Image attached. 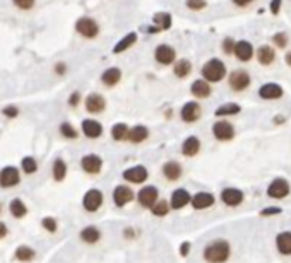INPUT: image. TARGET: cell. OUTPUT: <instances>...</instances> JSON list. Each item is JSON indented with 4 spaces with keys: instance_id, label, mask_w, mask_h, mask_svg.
I'll return each mask as SVG.
<instances>
[{
    "instance_id": "8992f818",
    "label": "cell",
    "mask_w": 291,
    "mask_h": 263,
    "mask_svg": "<svg viewBox=\"0 0 291 263\" xmlns=\"http://www.w3.org/2000/svg\"><path fill=\"white\" fill-rule=\"evenodd\" d=\"M21 183V171L15 166H5L0 169V186L2 188H14Z\"/></svg>"
},
{
    "instance_id": "c3c4849f",
    "label": "cell",
    "mask_w": 291,
    "mask_h": 263,
    "mask_svg": "<svg viewBox=\"0 0 291 263\" xmlns=\"http://www.w3.org/2000/svg\"><path fill=\"white\" fill-rule=\"evenodd\" d=\"M65 72H67L65 62H58L57 65H55V74L57 75H65Z\"/></svg>"
},
{
    "instance_id": "7dc6e473",
    "label": "cell",
    "mask_w": 291,
    "mask_h": 263,
    "mask_svg": "<svg viewBox=\"0 0 291 263\" xmlns=\"http://www.w3.org/2000/svg\"><path fill=\"white\" fill-rule=\"evenodd\" d=\"M274 41H276V45L278 46H286V43H288V39H286V34H283V33H279L274 36Z\"/></svg>"
},
{
    "instance_id": "5b68a950",
    "label": "cell",
    "mask_w": 291,
    "mask_h": 263,
    "mask_svg": "<svg viewBox=\"0 0 291 263\" xmlns=\"http://www.w3.org/2000/svg\"><path fill=\"white\" fill-rule=\"evenodd\" d=\"M122 178L125 179V181L132 183V185H142V183L149 178V171H147L146 166L135 164V166L127 167V169L122 173Z\"/></svg>"
},
{
    "instance_id": "9a60e30c",
    "label": "cell",
    "mask_w": 291,
    "mask_h": 263,
    "mask_svg": "<svg viewBox=\"0 0 291 263\" xmlns=\"http://www.w3.org/2000/svg\"><path fill=\"white\" fill-rule=\"evenodd\" d=\"M190 198H192V195H190L185 188H177L170 197V202H168L170 209H173V210L183 209V207H187L190 203Z\"/></svg>"
},
{
    "instance_id": "f5cc1de1",
    "label": "cell",
    "mask_w": 291,
    "mask_h": 263,
    "mask_svg": "<svg viewBox=\"0 0 291 263\" xmlns=\"http://www.w3.org/2000/svg\"><path fill=\"white\" fill-rule=\"evenodd\" d=\"M279 7H281V0H273V3H271V10H273V14H278Z\"/></svg>"
},
{
    "instance_id": "8fae6325",
    "label": "cell",
    "mask_w": 291,
    "mask_h": 263,
    "mask_svg": "<svg viewBox=\"0 0 291 263\" xmlns=\"http://www.w3.org/2000/svg\"><path fill=\"white\" fill-rule=\"evenodd\" d=\"M84 106H86V111L91 115H99L105 111L106 108V99L103 98L99 93H91L87 98L84 99Z\"/></svg>"
},
{
    "instance_id": "60d3db41",
    "label": "cell",
    "mask_w": 291,
    "mask_h": 263,
    "mask_svg": "<svg viewBox=\"0 0 291 263\" xmlns=\"http://www.w3.org/2000/svg\"><path fill=\"white\" fill-rule=\"evenodd\" d=\"M41 227L45 231H48V233H57L58 222H57V219H53V217H43L41 219Z\"/></svg>"
},
{
    "instance_id": "ee69618b",
    "label": "cell",
    "mask_w": 291,
    "mask_h": 263,
    "mask_svg": "<svg viewBox=\"0 0 291 263\" xmlns=\"http://www.w3.org/2000/svg\"><path fill=\"white\" fill-rule=\"evenodd\" d=\"M2 113H3V117H7V118H15L19 115V110L17 108H15V105H9V106H5L2 110Z\"/></svg>"
},
{
    "instance_id": "6da1fadb",
    "label": "cell",
    "mask_w": 291,
    "mask_h": 263,
    "mask_svg": "<svg viewBox=\"0 0 291 263\" xmlns=\"http://www.w3.org/2000/svg\"><path fill=\"white\" fill-rule=\"evenodd\" d=\"M231 248L226 239H214L209 245H206L202 257L207 263H225L230 258Z\"/></svg>"
},
{
    "instance_id": "d6a6232c",
    "label": "cell",
    "mask_w": 291,
    "mask_h": 263,
    "mask_svg": "<svg viewBox=\"0 0 291 263\" xmlns=\"http://www.w3.org/2000/svg\"><path fill=\"white\" fill-rule=\"evenodd\" d=\"M276 246L279 250V253L283 255H291V233H281L278 234L276 238Z\"/></svg>"
},
{
    "instance_id": "5bb4252c",
    "label": "cell",
    "mask_w": 291,
    "mask_h": 263,
    "mask_svg": "<svg viewBox=\"0 0 291 263\" xmlns=\"http://www.w3.org/2000/svg\"><path fill=\"white\" fill-rule=\"evenodd\" d=\"M81 132L87 138H99L103 135V125L98 120L86 118V120H82V123H81Z\"/></svg>"
},
{
    "instance_id": "db71d44e",
    "label": "cell",
    "mask_w": 291,
    "mask_h": 263,
    "mask_svg": "<svg viewBox=\"0 0 291 263\" xmlns=\"http://www.w3.org/2000/svg\"><path fill=\"white\" fill-rule=\"evenodd\" d=\"M237 5H240V7H245V5H249L250 2H254V0H233Z\"/></svg>"
},
{
    "instance_id": "7402d4cb",
    "label": "cell",
    "mask_w": 291,
    "mask_h": 263,
    "mask_svg": "<svg viewBox=\"0 0 291 263\" xmlns=\"http://www.w3.org/2000/svg\"><path fill=\"white\" fill-rule=\"evenodd\" d=\"M221 200L230 207H237L243 202V193L237 188H225L221 191Z\"/></svg>"
},
{
    "instance_id": "74e56055",
    "label": "cell",
    "mask_w": 291,
    "mask_h": 263,
    "mask_svg": "<svg viewBox=\"0 0 291 263\" xmlns=\"http://www.w3.org/2000/svg\"><path fill=\"white\" fill-rule=\"evenodd\" d=\"M21 171L24 174H34L38 171V162L34 157H31V155H26V157H22L21 161Z\"/></svg>"
},
{
    "instance_id": "1f68e13d",
    "label": "cell",
    "mask_w": 291,
    "mask_h": 263,
    "mask_svg": "<svg viewBox=\"0 0 291 263\" xmlns=\"http://www.w3.org/2000/svg\"><path fill=\"white\" fill-rule=\"evenodd\" d=\"M14 257H15V260H17V262L27 263V262H33L34 260V257H36V251H34L33 248H29V246L22 245V246H19V248L15 250Z\"/></svg>"
},
{
    "instance_id": "484cf974",
    "label": "cell",
    "mask_w": 291,
    "mask_h": 263,
    "mask_svg": "<svg viewBox=\"0 0 291 263\" xmlns=\"http://www.w3.org/2000/svg\"><path fill=\"white\" fill-rule=\"evenodd\" d=\"M190 93H192L195 98L204 99L211 96V86L209 82L204 81V79H199V81H194L192 86H190Z\"/></svg>"
},
{
    "instance_id": "8d00e7d4",
    "label": "cell",
    "mask_w": 291,
    "mask_h": 263,
    "mask_svg": "<svg viewBox=\"0 0 291 263\" xmlns=\"http://www.w3.org/2000/svg\"><path fill=\"white\" fill-rule=\"evenodd\" d=\"M257 58L262 65H269V63H273V60H274V50L269 46H261L257 50Z\"/></svg>"
},
{
    "instance_id": "7c38bea8",
    "label": "cell",
    "mask_w": 291,
    "mask_h": 263,
    "mask_svg": "<svg viewBox=\"0 0 291 263\" xmlns=\"http://www.w3.org/2000/svg\"><path fill=\"white\" fill-rule=\"evenodd\" d=\"M213 133L218 140L221 142H226V140H231L235 137V129L230 122H225V120H219L213 125Z\"/></svg>"
},
{
    "instance_id": "f35d334b",
    "label": "cell",
    "mask_w": 291,
    "mask_h": 263,
    "mask_svg": "<svg viewBox=\"0 0 291 263\" xmlns=\"http://www.w3.org/2000/svg\"><path fill=\"white\" fill-rule=\"evenodd\" d=\"M151 214L156 215V217H165V215L170 214V203L166 200H156L153 207H151Z\"/></svg>"
},
{
    "instance_id": "b9f144b4",
    "label": "cell",
    "mask_w": 291,
    "mask_h": 263,
    "mask_svg": "<svg viewBox=\"0 0 291 263\" xmlns=\"http://www.w3.org/2000/svg\"><path fill=\"white\" fill-rule=\"evenodd\" d=\"M12 3L19 10H31L36 3V0H12Z\"/></svg>"
},
{
    "instance_id": "f907efd6",
    "label": "cell",
    "mask_w": 291,
    "mask_h": 263,
    "mask_svg": "<svg viewBox=\"0 0 291 263\" xmlns=\"http://www.w3.org/2000/svg\"><path fill=\"white\" fill-rule=\"evenodd\" d=\"M189 251H190V243L189 241H183L182 245H180V255H182V257H187V255H189Z\"/></svg>"
},
{
    "instance_id": "ba28073f",
    "label": "cell",
    "mask_w": 291,
    "mask_h": 263,
    "mask_svg": "<svg viewBox=\"0 0 291 263\" xmlns=\"http://www.w3.org/2000/svg\"><path fill=\"white\" fill-rule=\"evenodd\" d=\"M103 167V159L98 154H86L81 157V169L87 174H99Z\"/></svg>"
},
{
    "instance_id": "44dd1931",
    "label": "cell",
    "mask_w": 291,
    "mask_h": 263,
    "mask_svg": "<svg viewBox=\"0 0 291 263\" xmlns=\"http://www.w3.org/2000/svg\"><path fill=\"white\" fill-rule=\"evenodd\" d=\"M147 137H149V129L146 125H135L129 129V133H127V140L132 143H142L147 140Z\"/></svg>"
},
{
    "instance_id": "7a4b0ae2",
    "label": "cell",
    "mask_w": 291,
    "mask_h": 263,
    "mask_svg": "<svg viewBox=\"0 0 291 263\" xmlns=\"http://www.w3.org/2000/svg\"><path fill=\"white\" fill-rule=\"evenodd\" d=\"M225 75H226V67H225V63L218 58L209 60V62H206L204 67H202V77H204V81L207 82H219Z\"/></svg>"
},
{
    "instance_id": "9f6ffc18",
    "label": "cell",
    "mask_w": 291,
    "mask_h": 263,
    "mask_svg": "<svg viewBox=\"0 0 291 263\" xmlns=\"http://www.w3.org/2000/svg\"><path fill=\"white\" fill-rule=\"evenodd\" d=\"M286 62H288V65H291V51L286 55Z\"/></svg>"
},
{
    "instance_id": "2e32d148",
    "label": "cell",
    "mask_w": 291,
    "mask_h": 263,
    "mask_svg": "<svg viewBox=\"0 0 291 263\" xmlns=\"http://www.w3.org/2000/svg\"><path fill=\"white\" fill-rule=\"evenodd\" d=\"M250 84V75L245 70H235L230 75V86L233 91H243Z\"/></svg>"
},
{
    "instance_id": "681fc988",
    "label": "cell",
    "mask_w": 291,
    "mask_h": 263,
    "mask_svg": "<svg viewBox=\"0 0 291 263\" xmlns=\"http://www.w3.org/2000/svg\"><path fill=\"white\" fill-rule=\"evenodd\" d=\"M276 214H281V209H279V207H269V209L262 210V215H276Z\"/></svg>"
},
{
    "instance_id": "f6af8a7d",
    "label": "cell",
    "mask_w": 291,
    "mask_h": 263,
    "mask_svg": "<svg viewBox=\"0 0 291 263\" xmlns=\"http://www.w3.org/2000/svg\"><path fill=\"white\" fill-rule=\"evenodd\" d=\"M223 50H225V53H233L235 50V41L231 38H226L225 41H223Z\"/></svg>"
},
{
    "instance_id": "52a82bcc",
    "label": "cell",
    "mask_w": 291,
    "mask_h": 263,
    "mask_svg": "<svg viewBox=\"0 0 291 263\" xmlns=\"http://www.w3.org/2000/svg\"><path fill=\"white\" fill-rule=\"evenodd\" d=\"M156 200H159V191L156 186L153 185H146L142 186L141 190H139L137 193V202L141 207H144V209H151V207L156 203Z\"/></svg>"
},
{
    "instance_id": "d4e9b609",
    "label": "cell",
    "mask_w": 291,
    "mask_h": 263,
    "mask_svg": "<svg viewBox=\"0 0 291 263\" xmlns=\"http://www.w3.org/2000/svg\"><path fill=\"white\" fill-rule=\"evenodd\" d=\"M233 53L237 55V58L242 60V62H249L254 55V48L249 41H238V43H235Z\"/></svg>"
},
{
    "instance_id": "816d5d0a",
    "label": "cell",
    "mask_w": 291,
    "mask_h": 263,
    "mask_svg": "<svg viewBox=\"0 0 291 263\" xmlns=\"http://www.w3.org/2000/svg\"><path fill=\"white\" fill-rule=\"evenodd\" d=\"M9 234V229H7V226H5V222H2L0 221V239H3Z\"/></svg>"
},
{
    "instance_id": "277c9868",
    "label": "cell",
    "mask_w": 291,
    "mask_h": 263,
    "mask_svg": "<svg viewBox=\"0 0 291 263\" xmlns=\"http://www.w3.org/2000/svg\"><path fill=\"white\" fill-rule=\"evenodd\" d=\"M103 200H105V195H103L101 190L98 188H91L87 190L82 197V207H84L86 212H98L103 205Z\"/></svg>"
},
{
    "instance_id": "d6986e66",
    "label": "cell",
    "mask_w": 291,
    "mask_h": 263,
    "mask_svg": "<svg viewBox=\"0 0 291 263\" xmlns=\"http://www.w3.org/2000/svg\"><path fill=\"white\" fill-rule=\"evenodd\" d=\"M161 173L168 181H177V179H180L183 169H182V164L178 161H168L163 164Z\"/></svg>"
},
{
    "instance_id": "f546056e",
    "label": "cell",
    "mask_w": 291,
    "mask_h": 263,
    "mask_svg": "<svg viewBox=\"0 0 291 263\" xmlns=\"http://www.w3.org/2000/svg\"><path fill=\"white\" fill-rule=\"evenodd\" d=\"M259 94H261V98H264V99H278L283 96V89L278 86V84H266V86L261 87Z\"/></svg>"
},
{
    "instance_id": "6f0895ef",
    "label": "cell",
    "mask_w": 291,
    "mask_h": 263,
    "mask_svg": "<svg viewBox=\"0 0 291 263\" xmlns=\"http://www.w3.org/2000/svg\"><path fill=\"white\" fill-rule=\"evenodd\" d=\"M0 212H2V205H0Z\"/></svg>"
},
{
    "instance_id": "cb8c5ba5",
    "label": "cell",
    "mask_w": 291,
    "mask_h": 263,
    "mask_svg": "<svg viewBox=\"0 0 291 263\" xmlns=\"http://www.w3.org/2000/svg\"><path fill=\"white\" fill-rule=\"evenodd\" d=\"M199 150H201V140H199L197 137H194V135H190V137H187L185 140L182 143V154L187 155V157H194V155L199 154Z\"/></svg>"
},
{
    "instance_id": "11a10c76",
    "label": "cell",
    "mask_w": 291,
    "mask_h": 263,
    "mask_svg": "<svg viewBox=\"0 0 291 263\" xmlns=\"http://www.w3.org/2000/svg\"><path fill=\"white\" fill-rule=\"evenodd\" d=\"M123 236H125V238H132V236H134V231H132V229L123 231Z\"/></svg>"
},
{
    "instance_id": "d590c367",
    "label": "cell",
    "mask_w": 291,
    "mask_h": 263,
    "mask_svg": "<svg viewBox=\"0 0 291 263\" xmlns=\"http://www.w3.org/2000/svg\"><path fill=\"white\" fill-rule=\"evenodd\" d=\"M58 132H60V135H62L63 138H69V140H75V138L79 137V132L75 130V127L70 125L69 122L60 123V127H58Z\"/></svg>"
},
{
    "instance_id": "4dcf8cb0",
    "label": "cell",
    "mask_w": 291,
    "mask_h": 263,
    "mask_svg": "<svg viewBox=\"0 0 291 263\" xmlns=\"http://www.w3.org/2000/svg\"><path fill=\"white\" fill-rule=\"evenodd\" d=\"M153 26L156 27L158 31H165L171 27V15L168 12H158V14L153 15Z\"/></svg>"
},
{
    "instance_id": "7bdbcfd3",
    "label": "cell",
    "mask_w": 291,
    "mask_h": 263,
    "mask_svg": "<svg viewBox=\"0 0 291 263\" xmlns=\"http://www.w3.org/2000/svg\"><path fill=\"white\" fill-rule=\"evenodd\" d=\"M185 5L189 7L190 10H202V9H206L207 2L206 0H187Z\"/></svg>"
},
{
    "instance_id": "ac0fdd59",
    "label": "cell",
    "mask_w": 291,
    "mask_h": 263,
    "mask_svg": "<svg viewBox=\"0 0 291 263\" xmlns=\"http://www.w3.org/2000/svg\"><path fill=\"white\" fill-rule=\"evenodd\" d=\"M190 203L195 210H204V209H209V207L214 205V195L213 193H207V191H199L195 193L192 198H190Z\"/></svg>"
},
{
    "instance_id": "4316f807",
    "label": "cell",
    "mask_w": 291,
    "mask_h": 263,
    "mask_svg": "<svg viewBox=\"0 0 291 263\" xmlns=\"http://www.w3.org/2000/svg\"><path fill=\"white\" fill-rule=\"evenodd\" d=\"M135 43H137V33H129L125 34L122 39H118L117 45L113 46V53L115 55H120L123 51H127L130 46H134Z\"/></svg>"
},
{
    "instance_id": "e575fe53",
    "label": "cell",
    "mask_w": 291,
    "mask_h": 263,
    "mask_svg": "<svg viewBox=\"0 0 291 263\" xmlns=\"http://www.w3.org/2000/svg\"><path fill=\"white\" fill-rule=\"evenodd\" d=\"M129 125H125V123H115L113 127H111V138L117 142H122V140H127V133H129Z\"/></svg>"
},
{
    "instance_id": "f1b7e54d",
    "label": "cell",
    "mask_w": 291,
    "mask_h": 263,
    "mask_svg": "<svg viewBox=\"0 0 291 263\" xmlns=\"http://www.w3.org/2000/svg\"><path fill=\"white\" fill-rule=\"evenodd\" d=\"M9 212L15 219H22L27 215V207L21 198H14V200H10L9 203Z\"/></svg>"
},
{
    "instance_id": "ffe728a7",
    "label": "cell",
    "mask_w": 291,
    "mask_h": 263,
    "mask_svg": "<svg viewBox=\"0 0 291 263\" xmlns=\"http://www.w3.org/2000/svg\"><path fill=\"white\" fill-rule=\"evenodd\" d=\"M99 79H101V84L105 87H115L122 81V70L118 69V67H108V69L103 72Z\"/></svg>"
},
{
    "instance_id": "9c48e42d",
    "label": "cell",
    "mask_w": 291,
    "mask_h": 263,
    "mask_svg": "<svg viewBox=\"0 0 291 263\" xmlns=\"http://www.w3.org/2000/svg\"><path fill=\"white\" fill-rule=\"evenodd\" d=\"M154 60L161 65H171L177 60V51H175L173 46L170 45H158L156 50H154Z\"/></svg>"
},
{
    "instance_id": "ab89813d",
    "label": "cell",
    "mask_w": 291,
    "mask_h": 263,
    "mask_svg": "<svg viewBox=\"0 0 291 263\" xmlns=\"http://www.w3.org/2000/svg\"><path fill=\"white\" fill-rule=\"evenodd\" d=\"M240 113V106L235 105V103H228V105H223L216 110V117H230V115Z\"/></svg>"
},
{
    "instance_id": "30bf717a",
    "label": "cell",
    "mask_w": 291,
    "mask_h": 263,
    "mask_svg": "<svg viewBox=\"0 0 291 263\" xmlns=\"http://www.w3.org/2000/svg\"><path fill=\"white\" fill-rule=\"evenodd\" d=\"M134 200V191L130 186L127 185H117L113 190V203L118 207V209H122V207L129 205L130 202Z\"/></svg>"
},
{
    "instance_id": "4fadbf2b",
    "label": "cell",
    "mask_w": 291,
    "mask_h": 263,
    "mask_svg": "<svg viewBox=\"0 0 291 263\" xmlns=\"http://www.w3.org/2000/svg\"><path fill=\"white\" fill-rule=\"evenodd\" d=\"M201 115H202L201 105H199V103H195V101L185 103V105L182 106V110H180V117H182V120L185 123L197 122V120L201 118Z\"/></svg>"
},
{
    "instance_id": "e0dca14e",
    "label": "cell",
    "mask_w": 291,
    "mask_h": 263,
    "mask_svg": "<svg viewBox=\"0 0 291 263\" xmlns=\"http://www.w3.org/2000/svg\"><path fill=\"white\" fill-rule=\"evenodd\" d=\"M288 193H290V185H288V181L283 178L274 179L269 185V188H267V195L273 198H285Z\"/></svg>"
},
{
    "instance_id": "603a6c76",
    "label": "cell",
    "mask_w": 291,
    "mask_h": 263,
    "mask_svg": "<svg viewBox=\"0 0 291 263\" xmlns=\"http://www.w3.org/2000/svg\"><path fill=\"white\" fill-rule=\"evenodd\" d=\"M79 238L86 245H96V243H99V239H101V231L96 226H87L79 233Z\"/></svg>"
},
{
    "instance_id": "3957f363",
    "label": "cell",
    "mask_w": 291,
    "mask_h": 263,
    "mask_svg": "<svg viewBox=\"0 0 291 263\" xmlns=\"http://www.w3.org/2000/svg\"><path fill=\"white\" fill-rule=\"evenodd\" d=\"M75 31L86 39H94L99 34V24L93 17H79L75 21Z\"/></svg>"
},
{
    "instance_id": "836d02e7",
    "label": "cell",
    "mask_w": 291,
    "mask_h": 263,
    "mask_svg": "<svg viewBox=\"0 0 291 263\" xmlns=\"http://www.w3.org/2000/svg\"><path fill=\"white\" fill-rule=\"evenodd\" d=\"M192 72V63L189 62V60H185V58H182V60H178V62H175V65H173V74L177 75L178 79H185L187 75Z\"/></svg>"
},
{
    "instance_id": "bcb514c9",
    "label": "cell",
    "mask_w": 291,
    "mask_h": 263,
    "mask_svg": "<svg viewBox=\"0 0 291 263\" xmlns=\"http://www.w3.org/2000/svg\"><path fill=\"white\" fill-rule=\"evenodd\" d=\"M79 103H81V93H79V91H74V93L69 96V105L75 108Z\"/></svg>"
},
{
    "instance_id": "83f0119b",
    "label": "cell",
    "mask_w": 291,
    "mask_h": 263,
    "mask_svg": "<svg viewBox=\"0 0 291 263\" xmlns=\"http://www.w3.org/2000/svg\"><path fill=\"white\" fill-rule=\"evenodd\" d=\"M51 176L55 181H63L67 176V164L62 157H57L51 164Z\"/></svg>"
}]
</instances>
